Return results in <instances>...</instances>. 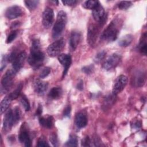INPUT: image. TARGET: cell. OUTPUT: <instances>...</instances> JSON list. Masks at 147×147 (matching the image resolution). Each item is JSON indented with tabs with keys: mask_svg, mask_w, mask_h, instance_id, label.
<instances>
[{
	"mask_svg": "<svg viewBox=\"0 0 147 147\" xmlns=\"http://www.w3.org/2000/svg\"><path fill=\"white\" fill-rule=\"evenodd\" d=\"M40 42L38 40L34 39L32 42L30 53L28 58L29 65L34 69L39 68L43 64L45 55L40 49Z\"/></svg>",
	"mask_w": 147,
	"mask_h": 147,
	"instance_id": "6da1fadb",
	"label": "cell"
},
{
	"mask_svg": "<svg viewBox=\"0 0 147 147\" xmlns=\"http://www.w3.org/2000/svg\"><path fill=\"white\" fill-rule=\"evenodd\" d=\"M121 24V22L118 18H114L102 32L100 38L109 42L115 40L119 33Z\"/></svg>",
	"mask_w": 147,
	"mask_h": 147,
	"instance_id": "7a4b0ae2",
	"label": "cell"
},
{
	"mask_svg": "<svg viewBox=\"0 0 147 147\" xmlns=\"http://www.w3.org/2000/svg\"><path fill=\"white\" fill-rule=\"evenodd\" d=\"M67 17L66 13L63 10L60 11L57 16L56 20L52 29V37L57 38L63 32L67 23Z\"/></svg>",
	"mask_w": 147,
	"mask_h": 147,
	"instance_id": "3957f363",
	"label": "cell"
},
{
	"mask_svg": "<svg viewBox=\"0 0 147 147\" xmlns=\"http://www.w3.org/2000/svg\"><path fill=\"white\" fill-rule=\"evenodd\" d=\"M65 44V39L60 38L58 40L50 44L47 48V53L51 57H55L60 55L61 52L63 50Z\"/></svg>",
	"mask_w": 147,
	"mask_h": 147,
	"instance_id": "277c9868",
	"label": "cell"
},
{
	"mask_svg": "<svg viewBox=\"0 0 147 147\" xmlns=\"http://www.w3.org/2000/svg\"><path fill=\"white\" fill-rule=\"evenodd\" d=\"M102 25L100 24H91L88 28L87 41L91 47L95 46L99 34V28Z\"/></svg>",
	"mask_w": 147,
	"mask_h": 147,
	"instance_id": "5b68a950",
	"label": "cell"
},
{
	"mask_svg": "<svg viewBox=\"0 0 147 147\" xmlns=\"http://www.w3.org/2000/svg\"><path fill=\"white\" fill-rule=\"evenodd\" d=\"M16 74V73L13 69H9L7 70L3 75L1 80V84L2 90H3L4 92L9 91L12 86Z\"/></svg>",
	"mask_w": 147,
	"mask_h": 147,
	"instance_id": "8992f818",
	"label": "cell"
},
{
	"mask_svg": "<svg viewBox=\"0 0 147 147\" xmlns=\"http://www.w3.org/2000/svg\"><path fill=\"white\" fill-rule=\"evenodd\" d=\"M17 122L16 120L13 109H9L6 113L3 122V129L4 131L8 132L10 130L12 126Z\"/></svg>",
	"mask_w": 147,
	"mask_h": 147,
	"instance_id": "52a82bcc",
	"label": "cell"
},
{
	"mask_svg": "<svg viewBox=\"0 0 147 147\" xmlns=\"http://www.w3.org/2000/svg\"><path fill=\"white\" fill-rule=\"evenodd\" d=\"M18 139L20 142L24 143L25 146L29 147L32 145V140L29 134V129L26 123L22 124L20 128V131L18 136Z\"/></svg>",
	"mask_w": 147,
	"mask_h": 147,
	"instance_id": "ba28073f",
	"label": "cell"
},
{
	"mask_svg": "<svg viewBox=\"0 0 147 147\" xmlns=\"http://www.w3.org/2000/svg\"><path fill=\"white\" fill-rule=\"evenodd\" d=\"M92 17L94 20L100 25H103L107 20V15L105 13L103 6L99 3L98 5L92 10Z\"/></svg>",
	"mask_w": 147,
	"mask_h": 147,
	"instance_id": "9c48e42d",
	"label": "cell"
},
{
	"mask_svg": "<svg viewBox=\"0 0 147 147\" xmlns=\"http://www.w3.org/2000/svg\"><path fill=\"white\" fill-rule=\"evenodd\" d=\"M121 60V57L119 55L114 53L105 60L103 64V68L107 71L111 70L115 68L119 64Z\"/></svg>",
	"mask_w": 147,
	"mask_h": 147,
	"instance_id": "30bf717a",
	"label": "cell"
},
{
	"mask_svg": "<svg viewBox=\"0 0 147 147\" xmlns=\"http://www.w3.org/2000/svg\"><path fill=\"white\" fill-rule=\"evenodd\" d=\"M42 18L43 26L47 29L51 28L54 21V12L52 9L49 7H46L42 13Z\"/></svg>",
	"mask_w": 147,
	"mask_h": 147,
	"instance_id": "8fae6325",
	"label": "cell"
},
{
	"mask_svg": "<svg viewBox=\"0 0 147 147\" xmlns=\"http://www.w3.org/2000/svg\"><path fill=\"white\" fill-rule=\"evenodd\" d=\"M127 83V78L125 75H121L119 76L115 80L113 87V94L117 95L120 93L125 87Z\"/></svg>",
	"mask_w": 147,
	"mask_h": 147,
	"instance_id": "7c38bea8",
	"label": "cell"
},
{
	"mask_svg": "<svg viewBox=\"0 0 147 147\" xmlns=\"http://www.w3.org/2000/svg\"><path fill=\"white\" fill-rule=\"evenodd\" d=\"M145 81V73L142 71H137L133 75L131 83L133 87H140L144 85Z\"/></svg>",
	"mask_w": 147,
	"mask_h": 147,
	"instance_id": "4fadbf2b",
	"label": "cell"
},
{
	"mask_svg": "<svg viewBox=\"0 0 147 147\" xmlns=\"http://www.w3.org/2000/svg\"><path fill=\"white\" fill-rule=\"evenodd\" d=\"M26 58V53L22 51L19 53L12 62V69L16 72H18L22 68L25 59Z\"/></svg>",
	"mask_w": 147,
	"mask_h": 147,
	"instance_id": "5bb4252c",
	"label": "cell"
},
{
	"mask_svg": "<svg viewBox=\"0 0 147 147\" xmlns=\"http://www.w3.org/2000/svg\"><path fill=\"white\" fill-rule=\"evenodd\" d=\"M24 14L22 8L18 6L14 5L8 7L5 13V17L9 20H13L22 16Z\"/></svg>",
	"mask_w": 147,
	"mask_h": 147,
	"instance_id": "9a60e30c",
	"label": "cell"
},
{
	"mask_svg": "<svg viewBox=\"0 0 147 147\" xmlns=\"http://www.w3.org/2000/svg\"><path fill=\"white\" fill-rule=\"evenodd\" d=\"M58 60L61 64V65L63 67L64 69L63 72V78H64L66 75L68 70L71 64V57L68 54H60L58 56Z\"/></svg>",
	"mask_w": 147,
	"mask_h": 147,
	"instance_id": "2e32d148",
	"label": "cell"
},
{
	"mask_svg": "<svg viewBox=\"0 0 147 147\" xmlns=\"http://www.w3.org/2000/svg\"><path fill=\"white\" fill-rule=\"evenodd\" d=\"M75 122L76 126L79 129L84 127L88 123V119L86 114L83 112L78 113L76 115Z\"/></svg>",
	"mask_w": 147,
	"mask_h": 147,
	"instance_id": "e0dca14e",
	"label": "cell"
},
{
	"mask_svg": "<svg viewBox=\"0 0 147 147\" xmlns=\"http://www.w3.org/2000/svg\"><path fill=\"white\" fill-rule=\"evenodd\" d=\"M81 38L80 33L78 31H73L69 37V46L72 51H75L77 48Z\"/></svg>",
	"mask_w": 147,
	"mask_h": 147,
	"instance_id": "ac0fdd59",
	"label": "cell"
},
{
	"mask_svg": "<svg viewBox=\"0 0 147 147\" xmlns=\"http://www.w3.org/2000/svg\"><path fill=\"white\" fill-rule=\"evenodd\" d=\"M48 84L46 82L37 80L34 83V91L39 95H43L48 88Z\"/></svg>",
	"mask_w": 147,
	"mask_h": 147,
	"instance_id": "d6986e66",
	"label": "cell"
},
{
	"mask_svg": "<svg viewBox=\"0 0 147 147\" xmlns=\"http://www.w3.org/2000/svg\"><path fill=\"white\" fill-rule=\"evenodd\" d=\"M39 123L44 127L51 129L53 125V118L52 116L39 117Z\"/></svg>",
	"mask_w": 147,
	"mask_h": 147,
	"instance_id": "ffe728a7",
	"label": "cell"
},
{
	"mask_svg": "<svg viewBox=\"0 0 147 147\" xmlns=\"http://www.w3.org/2000/svg\"><path fill=\"white\" fill-rule=\"evenodd\" d=\"M63 91L60 87H54L49 91L48 96L53 99H57L60 98L62 95Z\"/></svg>",
	"mask_w": 147,
	"mask_h": 147,
	"instance_id": "44dd1931",
	"label": "cell"
},
{
	"mask_svg": "<svg viewBox=\"0 0 147 147\" xmlns=\"http://www.w3.org/2000/svg\"><path fill=\"white\" fill-rule=\"evenodd\" d=\"M133 39V37L131 34L125 35L124 36H123L119 39L118 41V44L121 47H126L131 43Z\"/></svg>",
	"mask_w": 147,
	"mask_h": 147,
	"instance_id": "7402d4cb",
	"label": "cell"
},
{
	"mask_svg": "<svg viewBox=\"0 0 147 147\" xmlns=\"http://www.w3.org/2000/svg\"><path fill=\"white\" fill-rule=\"evenodd\" d=\"M138 48L140 52L144 55H146L147 49H146V33H144L140 40V42L138 45Z\"/></svg>",
	"mask_w": 147,
	"mask_h": 147,
	"instance_id": "603a6c76",
	"label": "cell"
},
{
	"mask_svg": "<svg viewBox=\"0 0 147 147\" xmlns=\"http://www.w3.org/2000/svg\"><path fill=\"white\" fill-rule=\"evenodd\" d=\"M12 99L10 98V96L8 95V96H5L1 101V107H0V109H1V114H3L5 111H6V110L9 108L10 103H11V102Z\"/></svg>",
	"mask_w": 147,
	"mask_h": 147,
	"instance_id": "cb8c5ba5",
	"label": "cell"
},
{
	"mask_svg": "<svg viewBox=\"0 0 147 147\" xmlns=\"http://www.w3.org/2000/svg\"><path fill=\"white\" fill-rule=\"evenodd\" d=\"M115 95L114 94H112L111 95H109L107 96L105 100H104V104H103V106L105 107L106 109L107 108V107H110V106H112L114 103L115 102Z\"/></svg>",
	"mask_w": 147,
	"mask_h": 147,
	"instance_id": "d4e9b609",
	"label": "cell"
},
{
	"mask_svg": "<svg viewBox=\"0 0 147 147\" xmlns=\"http://www.w3.org/2000/svg\"><path fill=\"white\" fill-rule=\"evenodd\" d=\"M99 3V2L98 1H87L83 3L82 6L85 9L93 10L98 5Z\"/></svg>",
	"mask_w": 147,
	"mask_h": 147,
	"instance_id": "484cf974",
	"label": "cell"
},
{
	"mask_svg": "<svg viewBox=\"0 0 147 147\" xmlns=\"http://www.w3.org/2000/svg\"><path fill=\"white\" fill-rule=\"evenodd\" d=\"M78 141L77 137L75 135H71L68 140L66 142L65 146H77Z\"/></svg>",
	"mask_w": 147,
	"mask_h": 147,
	"instance_id": "4316f807",
	"label": "cell"
},
{
	"mask_svg": "<svg viewBox=\"0 0 147 147\" xmlns=\"http://www.w3.org/2000/svg\"><path fill=\"white\" fill-rule=\"evenodd\" d=\"M22 83H20L17 87V88H16V90L14 91H13L12 92H11L9 96H10V98L13 100V99H17L18 96L20 95V93H21V91L22 90Z\"/></svg>",
	"mask_w": 147,
	"mask_h": 147,
	"instance_id": "83f0119b",
	"label": "cell"
},
{
	"mask_svg": "<svg viewBox=\"0 0 147 147\" xmlns=\"http://www.w3.org/2000/svg\"><path fill=\"white\" fill-rule=\"evenodd\" d=\"M24 3L26 6L29 10H33L37 6L39 1H25Z\"/></svg>",
	"mask_w": 147,
	"mask_h": 147,
	"instance_id": "f1b7e54d",
	"label": "cell"
},
{
	"mask_svg": "<svg viewBox=\"0 0 147 147\" xmlns=\"http://www.w3.org/2000/svg\"><path fill=\"white\" fill-rule=\"evenodd\" d=\"M21 103L26 111H28L30 110V103L29 102L28 98L24 95H22V96H21Z\"/></svg>",
	"mask_w": 147,
	"mask_h": 147,
	"instance_id": "f546056e",
	"label": "cell"
},
{
	"mask_svg": "<svg viewBox=\"0 0 147 147\" xmlns=\"http://www.w3.org/2000/svg\"><path fill=\"white\" fill-rule=\"evenodd\" d=\"M132 5L130 1H121L118 5V7L120 10H126Z\"/></svg>",
	"mask_w": 147,
	"mask_h": 147,
	"instance_id": "4dcf8cb0",
	"label": "cell"
},
{
	"mask_svg": "<svg viewBox=\"0 0 147 147\" xmlns=\"http://www.w3.org/2000/svg\"><path fill=\"white\" fill-rule=\"evenodd\" d=\"M106 55V52H105V51H102L98 52L94 57V61L96 63H100L105 58Z\"/></svg>",
	"mask_w": 147,
	"mask_h": 147,
	"instance_id": "1f68e13d",
	"label": "cell"
},
{
	"mask_svg": "<svg viewBox=\"0 0 147 147\" xmlns=\"http://www.w3.org/2000/svg\"><path fill=\"white\" fill-rule=\"evenodd\" d=\"M17 36V30H13L10 33V34L8 35L7 39H6V43L9 44L11 43L13 40H15V38Z\"/></svg>",
	"mask_w": 147,
	"mask_h": 147,
	"instance_id": "d6a6232c",
	"label": "cell"
},
{
	"mask_svg": "<svg viewBox=\"0 0 147 147\" xmlns=\"http://www.w3.org/2000/svg\"><path fill=\"white\" fill-rule=\"evenodd\" d=\"M49 141L54 146H58L59 142L57 135L55 133H52L49 136Z\"/></svg>",
	"mask_w": 147,
	"mask_h": 147,
	"instance_id": "836d02e7",
	"label": "cell"
},
{
	"mask_svg": "<svg viewBox=\"0 0 147 147\" xmlns=\"http://www.w3.org/2000/svg\"><path fill=\"white\" fill-rule=\"evenodd\" d=\"M7 62H9L8 59H7V55H2V58H1V68H0L1 71H2L3 69L6 67Z\"/></svg>",
	"mask_w": 147,
	"mask_h": 147,
	"instance_id": "e575fe53",
	"label": "cell"
},
{
	"mask_svg": "<svg viewBox=\"0 0 147 147\" xmlns=\"http://www.w3.org/2000/svg\"><path fill=\"white\" fill-rule=\"evenodd\" d=\"M51 72V68L48 67H46L41 71L40 74V78H44L47 77Z\"/></svg>",
	"mask_w": 147,
	"mask_h": 147,
	"instance_id": "d590c367",
	"label": "cell"
},
{
	"mask_svg": "<svg viewBox=\"0 0 147 147\" xmlns=\"http://www.w3.org/2000/svg\"><path fill=\"white\" fill-rule=\"evenodd\" d=\"M37 146L38 147H41V146H49V145L48 144L45 139L44 138V137L41 136L38 140L37 142Z\"/></svg>",
	"mask_w": 147,
	"mask_h": 147,
	"instance_id": "8d00e7d4",
	"label": "cell"
},
{
	"mask_svg": "<svg viewBox=\"0 0 147 147\" xmlns=\"http://www.w3.org/2000/svg\"><path fill=\"white\" fill-rule=\"evenodd\" d=\"M93 71H94V66L92 65L86 66L82 68V71L88 75L92 74L93 72Z\"/></svg>",
	"mask_w": 147,
	"mask_h": 147,
	"instance_id": "74e56055",
	"label": "cell"
},
{
	"mask_svg": "<svg viewBox=\"0 0 147 147\" xmlns=\"http://www.w3.org/2000/svg\"><path fill=\"white\" fill-rule=\"evenodd\" d=\"M91 141L88 136L84 137L82 141V146H90Z\"/></svg>",
	"mask_w": 147,
	"mask_h": 147,
	"instance_id": "f35d334b",
	"label": "cell"
},
{
	"mask_svg": "<svg viewBox=\"0 0 147 147\" xmlns=\"http://www.w3.org/2000/svg\"><path fill=\"white\" fill-rule=\"evenodd\" d=\"M62 3L66 6H72L75 5L78 1L75 0H69V1H62Z\"/></svg>",
	"mask_w": 147,
	"mask_h": 147,
	"instance_id": "ab89813d",
	"label": "cell"
},
{
	"mask_svg": "<svg viewBox=\"0 0 147 147\" xmlns=\"http://www.w3.org/2000/svg\"><path fill=\"white\" fill-rule=\"evenodd\" d=\"M71 107L70 106H68L67 107H65V109L64 110V116L65 117H69L70 115V113H71Z\"/></svg>",
	"mask_w": 147,
	"mask_h": 147,
	"instance_id": "60d3db41",
	"label": "cell"
},
{
	"mask_svg": "<svg viewBox=\"0 0 147 147\" xmlns=\"http://www.w3.org/2000/svg\"><path fill=\"white\" fill-rule=\"evenodd\" d=\"M42 105H38V106L36 110V115L40 117L41 114H42Z\"/></svg>",
	"mask_w": 147,
	"mask_h": 147,
	"instance_id": "b9f144b4",
	"label": "cell"
},
{
	"mask_svg": "<svg viewBox=\"0 0 147 147\" xmlns=\"http://www.w3.org/2000/svg\"><path fill=\"white\" fill-rule=\"evenodd\" d=\"M94 143L95 144V146H100V141L98 137H95L94 138Z\"/></svg>",
	"mask_w": 147,
	"mask_h": 147,
	"instance_id": "7bdbcfd3",
	"label": "cell"
},
{
	"mask_svg": "<svg viewBox=\"0 0 147 147\" xmlns=\"http://www.w3.org/2000/svg\"><path fill=\"white\" fill-rule=\"evenodd\" d=\"M83 82L82 80H81L79 83H78V88L79 90H82L83 88Z\"/></svg>",
	"mask_w": 147,
	"mask_h": 147,
	"instance_id": "ee69618b",
	"label": "cell"
},
{
	"mask_svg": "<svg viewBox=\"0 0 147 147\" xmlns=\"http://www.w3.org/2000/svg\"><path fill=\"white\" fill-rule=\"evenodd\" d=\"M18 26H19V22H13V24L11 26V28H16Z\"/></svg>",
	"mask_w": 147,
	"mask_h": 147,
	"instance_id": "f6af8a7d",
	"label": "cell"
},
{
	"mask_svg": "<svg viewBox=\"0 0 147 147\" xmlns=\"http://www.w3.org/2000/svg\"><path fill=\"white\" fill-rule=\"evenodd\" d=\"M134 126L137 128L138 127H141V122H139L138 121V122H136L135 123H134Z\"/></svg>",
	"mask_w": 147,
	"mask_h": 147,
	"instance_id": "bcb514c9",
	"label": "cell"
}]
</instances>
